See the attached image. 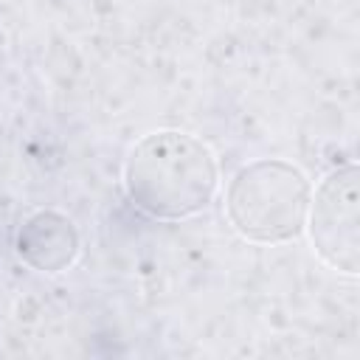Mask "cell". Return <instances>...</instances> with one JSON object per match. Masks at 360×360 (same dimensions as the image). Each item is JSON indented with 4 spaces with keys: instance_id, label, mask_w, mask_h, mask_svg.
I'll list each match as a JSON object with an SVG mask.
<instances>
[{
    "instance_id": "1",
    "label": "cell",
    "mask_w": 360,
    "mask_h": 360,
    "mask_svg": "<svg viewBox=\"0 0 360 360\" xmlns=\"http://www.w3.org/2000/svg\"><path fill=\"white\" fill-rule=\"evenodd\" d=\"M217 188L214 152L180 129L143 135L124 163V191L152 219H188L211 205Z\"/></svg>"
},
{
    "instance_id": "2",
    "label": "cell",
    "mask_w": 360,
    "mask_h": 360,
    "mask_svg": "<svg viewBox=\"0 0 360 360\" xmlns=\"http://www.w3.org/2000/svg\"><path fill=\"white\" fill-rule=\"evenodd\" d=\"M309 197V180L295 163L259 158L233 172L225 191V214L242 239L284 245L304 233Z\"/></svg>"
},
{
    "instance_id": "3",
    "label": "cell",
    "mask_w": 360,
    "mask_h": 360,
    "mask_svg": "<svg viewBox=\"0 0 360 360\" xmlns=\"http://www.w3.org/2000/svg\"><path fill=\"white\" fill-rule=\"evenodd\" d=\"M357 163L332 169L309 197L307 228L315 253L346 276L360 270V188Z\"/></svg>"
},
{
    "instance_id": "4",
    "label": "cell",
    "mask_w": 360,
    "mask_h": 360,
    "mask_svg": "<svg viewBox=\"0 0 360 360\" xmlns=\"http://www.w3.org/2000/svg\"><path fill=\"white\" fill-rule=\"evenodd\" d=\"M79 250H82V236L76 222L53 208H42L25 217L14 236L17 259L37 273H62L73 267Z\"/></svg>"
}]
</instances>
